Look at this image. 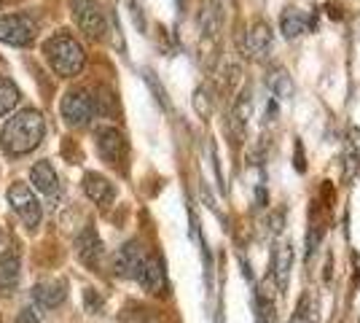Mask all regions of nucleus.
I'll list each match as a JSON object with an SVG mask.
<instances>
[{
	"label": "nucleus",
	"mask_w": 360,
	"mask_h": 323,
	"mask_svg": "<svg viewBox=\"0 0 360 323\" xmlns=\"http://www.w3.org/2000/svg\"><path fill=\"white\" fill-rule=\"evenodd\" d=\"M46 138V119L41 110L35 108H22L6 122L0 132V146L6 148V154L22 156L35 151Z\"/></svg>",
	"instance_id": "1"
},
{
	"label": "nucleus",
	"mask_w": 360,
	"mask_h": 323,
	"mask_svg": "<svg viewBox=\"0 0 360 323\" xmlns=\"http://www.w3.org/2000/svg\"><path fill=\"white\" fill-rule=\"evenodd\" d=\"M44 54L46 62L51 65V70L62 78H73L84 70L86 65V54H84V46L75 41L70 32H54L49 41L44 44Z\"/></svg>",
	"instance_id": "2"
},
{
	"label": "nucleus",
	"mask_w": 360,
	"mask_h": 323,
	"mask_svg": "<svg viewBox=\"0 0 360 323\" xmlns=\"http://www.w3.org/2000/svg\"><path fill=\"white\" fill-rule=\"evenodd\" d=\"M8 205H11L14 213L25 221L27 229H38V224H41V218H44V208H41V202H38L30 184L16 181V184L8 186Z\"/></svg>",
	"instance_id": "3"
},
{
	"label": "nucleus",
	"mask_w": 360,
	"mask_h": 323,
	"mask_svg": "<svg viewBox=\"0 0 360 323\" xmlns=\"http://www.w3.org/2000/svg\"><path fill=\"white\" fill-rule=\"evenodd\" d=\"M62 119L70 124V127H84V124L91 122V116H94V97H91L86 89H73V92H68L62 97Z\"/></svg>",
	"instance_id": "4"
},
{
	"label": "nucleus",
	"mask_w": 360,
	"mask_h": 323,
	"mask_svg": "<svg viewBox=\"0 0 360 323\" xmlns=\"http://www.w3.org/2000/svg\"><path fill=\"white\" fill-rule=\"evenodd\" d=\"M0 41L8 46L27 49L35 41V25L22 14H6L0 16Z\"/></svg>",
	"instance_id": "5"
},
{
	"label": "nucleus",
	"mask_w": 360,
	"mask_h": 323,
	"mask_svg": "<svg viewBox=\"0 0 360 323\" xmlns=\"http://www.w3.org/2000/svg\"><path fill=\"white\" fill-rule=\"evenodd\" d=\"M73 16H75V25L86 32L89 38H94V41L105 38L108 19L94 0H73Z\"/></svg>",
	"instance_id": "6"
},
{
	"label": "nucleus",
	"mask_w": 360,
	"mask_h": 323,
	"mask_svg": "<svg viewBox=\"0 0 360 323\" xmlns=\"http://www.w3.org/2000/svg\"><path fill=\"white\" fill-rule=\"evenodd\" d=\"M97 151L100 156L110 162V165H124L127 162V154H129V143L124 138V132L116 129V127H100L97 129Z\"/></svg>",
	"instance_id": "7"
},
{
	"label": "nucleus",
	"mask_w": 360,
	"mask_h": 323,
	"mask_svg": "<svg viewBox=\"0 0 360 323\" xmlns=\"http://www.w3.org/2000/svg\"><path fill=\"white\" fill-rule=\"evenodd\" d=\"M75 251H78V259L86 264V267H91V270H100V267H103L105 248H103V240H100V234L94 232V227H86V229L78 234Z\"/></svg>",
	"instance_id": "8"
},
{
	"label": "nucleus",
	"mask_w": 360,
	"mask_h": 323,
	"mask_svg": "<svg viewBox=\"0 0 360 323\" xmlns=\"http://www.w3.org/2000/svg\"><path fill=\"white\" fill-rule=\"evenodd\" d=\"M143 262H146V253H143L140 243H137V240L124 243V246L116 251V256H113V272L119 277H137Z\"/></svg>",
	"instance_id": "9"
},
{
	"label": "nucleus",
	"mask_w": 360,
	"mask_h": 323,
	"mask_svg": "<svg viewBox=\"0 0 360 323\" xmlns=\"http://www.w3.org/2000/svg\"><path fill=\"white\" fill-rule=\"evenodd\" d=\"M135 280L148 293H165L167 291V275H165V264H162V259L146 256V262H143V267H140V272H137Z\"/></svg>",
	"instance_id": "10"
},
{
	"label": "nucleus",
	"mask_w": 360,
	"mask_h": 323,
	"mask_svg": "<svg viewBox=\"0 0 360 323\" xmlns=\"http://www.w3.org/2000/svg\"><path fill=\"white\" fill-rule=\"evenodd\" d=\"M22 277V262L16 251L0 253V296H14Z\"/></svg>",
	"instance_id": "11"
},
{
	"label": "nucleus",
	"mask_w": 360,
	"mask_h": 323,
	"mask_svg": "<svg viewBox=\"0 0 360 323\" xmlns=\"http://www.w3.org/2000/svg\"><path fill=\"white\" fill-rule=\"evenodd\" d=\"M81 186H84V194H86L94 205H100V208H108L110 202L116 200V189H113V184L108 181L105 175H100V172H86L84 181H81Z\"/></svg>",
	"instance_id": "12"
},
{
	"label": "nucleus",
	"mask_w": 360,
	"mask_h": 323,
	"mask_svg": "<svg viewBox=\"0 0 360 323\" xmlns=\"http://www.w3.org/2000/svg\"><path fill=\"white\" fill-rule=\"evenodd\" d=\"M32 299L44 310L60 308L62 302L68 299V283L65 280H44V283H38L32 289Z\"/></svg>",
	"instance_id": "13"
},
{
	"label": "nucleus",
	"mask_w": 360,
	"mask_h": 323,
	"mask_svg": "<svg viewBox=\"0 0 360 323\" xmlns=\"http://www.w3.org/2000/svg\"><path fill=\"white\" fill-rule=\"evenodd\" d=\"M30 184L44 194V197H51V194H57L60 191V178H57V172L51 167V162H38V165H32L30 170Z\"/></svg>",
	"instance_id": "14"
},
{
	"label": "nucleus",
	"mask_w": 360,
	"mask_h": 323,
	"mask_svg": "<svg viewBox=\"0 0 360 323\" xmlns=\"http://www.w3.org/2000/svg\"><path fill=\"white\" fill-rule=\"evenodd\" d=\"M271 49V30L269 25H264V22H255L250 32H248V51L253 54V57H264L266 51Z\"/></svg>",
	"instance_id": "15"
},
{
	"label": "nucleus",
	"mask_w": 360,
	"mask_h": 323,
	"mask_svg": "<svg viewBox=\"0 0 360 323\" xmlns=\"http://www.w3.org/2000/svg\"><path fill=\"white\" fill-rule=\"evenodd\" d=\"M248 116H250V92L245 89L237 100V106L231 108V116H229V129L231 135L240 140L242 132H245V124H248Z\"/></svg>",
	"instance_id": "16"
},
{
	"label": "nucleus",
	"mask_w": 360,
	"mask_h": 323,
	"mask_svg": "<svg viewBox=\"0 0 360 323\" xmlns=\"http://www.w3.org/2000/svg\"><path fill=\"white\" fill-rule=\"evenodd\" d=\"M290 264H293V251H290V246H280L277 253H274V277H277V289H280V291L288 289Z\"/></svg>",
	"instance_id": "17"
},
{
	"label": "nucleus",
	"mask_w": 360,
	"mask_h": 323,
	"mask_svg": "<svg viewBox=\"0 0 360 323\" xmlns=\"http://www.w3.org/2000/svg\"><path fill=\"white\" fill-rule=\"evenodd\" d=\"M280 30L285 38H299L301 32L307 30V16L296 8H288L285 14L280 16Z\"/></svg>",
	"instance_id": "18"
},
{
	"label": "nucleus",
	"mask_w": 360,
	"mask_h": 323,
	"mask_svg": "<svg viewBox=\"0 0 360 323\" xmlns=\"http://www.w3.org/2000/svg\"><path fill=\"white\" fill-rule=\"evenodd\" d=\"M19 106V87L8 78H0V119Z\"/></svg>",
	"instance_id": "19"
},
{
	"label": "nucleus",
	"mask_w": 360,
	"mask_h": 323,
	"mask_svg": "<svg viewBox=\"0 0 360 323\" xmlns=\"http://www.w3.org/2000/svg\"><path fill=\"white\" fill-rule=\"evenodd\" d=\"M121 323H159V318L153 315V310L143 308V305H129L121 312Z\"/></svg>",
	"instance_id": "20"
},
{
	"label": "nucleus",
	"mask_w": 360,
	"mask_h": 323,
	"mask_svg": "<svg viewBox=\"0 0 360 323\" xmlns=\"http://www.w3.org/2000/svg\"><path fill=\"white\" fill-rule=\"evenodd\" d=\"M269 89L274 92V97L288 100V97L293 94V84H290L288 73H283V70H274V73L269 76Z\"/></svg>",
	"instance_id": "21"
},
{
	"label": "nucleus",
	"mask_w": 360,
	"mask_h": 323,
	"mask_svg": "<svg viewBox=\"0 0 360 323\" xmlns=\"http://www.w3.org/2000/svg\"><path fill=\"white\" fill-rule=\"evenodd\" d=\"M323 234H326L323 221H312V227H309V232H307V259L315 256V251H317V246H320V240H323Z\"/></svg>",
	"instance_id": "22"
},
{
	"label": "nucleus",
	"mask_w": 360,
	"mask_h": 323,
	"mask_svg": "<svg viewBox=\"0 0 360 323\" xmlns=\"http://www.w3.org/2000/svg\"><path fill=\"white\" fill-rule=\"evenodd\" d=\"M258 323H277L274 305L269 296H264V291H258Z\"/></svg>",
	"instance_id": "23"
},
{
	"label": "nucleus",
	"mask_w": 360,
	"mask_h": 323,
	"mask_svg": "<svg viewBox=\"0 0 360 323\" xmlns=\"http://www.w3.org/2000/svg\"><path fill=\"white\" fill-rule=\"evenodd\" d=\"M194 106H196V113H199L202 119L210 116V94H207V89H199V92H196Z\"/></svg>",
	"instance_id": "24"
},
{
	"label": "nucleus",
	"mask_w": 360,
	"mask_h": 323,
	"mask_svg": "<svg viewBox=\"0 0 360 323\" xmlns=\"http://www.w3.org/2000/svg\"><path fill=\"white\" fill-rule=\"evenodd\" d=\"M16 323H44V321H41V315H38L32 308H25L19 315H16Z\"/></svg>",
	"instance_id": "25"
},
{
	"label": "nucleus",
	"mask_w": 360,
	"mask_h": 323,
	"mask_svg": "<svg viewBox=\"0 0 360 323\" xmlns=\"http://www.w3.org/2000/svg\"><path fill=\"white\" fill-rule=\"evenodd\" d=\"M84 302H86V308L91 310V312H100V308H103V302H100V296L91 291V289H86V293H84Z\"/></svg>",
	"instance_id": "26"
},
{
	"label": "nucleus",
	"mask_w": 360,
	"mask_h": 323,
	"mask_svg": "<svg viewBox=\"0 0 360 323\" xmlns=\"http://www.w3.org/2000/svg\"><path fill=\"white\" fill-rule=\"evenodd\" d=\"M146 81H148L150 87H153V92H156V100H159V103H162V106L167 108V97H165V89H162V84H156L153 73H146Z\"/></svg>",
	"instance_id": "27"
},
{
	"label": "nucleus",
	"mask_w": 360,
	"mask_h": 323,
	"mask_svg": "<svg viewBox=\"0 0 360 323\" xmlns=\"http://www.w3.org/2000/svg\"><path fill=\"white\" fill-rule=\"evenodd\" d=\"M283 229V213H274L271 215V232H280Z\"/></svg>",
	"instance_id": "28"
},
{
	"label": "nucleus",
	"mask_w": 360,
	"mask_h": 323,
	"mask_svg": "<svg viewBox=\"0 0 360 323\" xmlns=\"http://www.w3.org/2000/svg\"><path fill=\"white\" fill-rule=\"evenodd\" d=\"M296 170L304 172V156H301V143L296 146Z\"/></svg>",
	"instance_id": "29"
}]
</instances>
